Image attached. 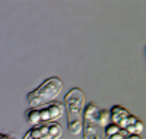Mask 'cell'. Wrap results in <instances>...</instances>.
<instances>
[{
  "label": "cell",
  "instance_id": "12",
  "mask_svg": "<svg viewBox=\"0 0 146 139\" xmlns=\"http://www.w3.org/2000/svg\"><path fill=\"white\" fill-rule=\"evenodd\" d=\"M124 139H140V135H127Z\"/></svg>",
  "mask_w": 146,
  "mask_h": 139
},
{
  "label": "cell",
  "instance_id": "4",
  "mask_svg": "<svg viewBox=\"0 0 146 139\" xmlns=\"http://www.w3.org/2000/svg\"><path fill=\"white\" fill-rule=\"evenodd\" d=\"M63 133L62 124L57 122H44L32 128L23 135L22 139H60Z\"/></svg>",
  "mask_w": 146,
  "mask_h": 139
},
{
  "label": "cell",
  "instance_id": "3",
  "mask_svg": "<svg viewBox=\"0 0 146 139\" xmlns=\"http://www.w3.org/2000/svg\"><path fill=\"white\" fill-rule=\"evenodd\" d=\"M98 106L95 103L85 104L83 108V116H82V132L83 139H107L104 133V128H101L100 123L96 122L98 116Z\"/></svg>",
  "mask_w": 146,
  "mask_h": 139
},
{
  "label": "cell",
  "instance_id": "5",
  "mask_svg": "<svg viewBox=\"0 0 146 139\" xmlns=\"http://www.w3.org/2000/svg\"><path fill=\"white\" fill-rule=\"evenodd\" d=\"M38 111H40L41 123H44V122H56L60 117H63V114H64V106L62 103L53 101V103L47 104V106L38 107Z\"/></svg>",
  "mask_w": 146,
  "mask_h": 139
},
{
  "label": "cell",
  "instance_id": "11",
  "mask_svg": "<svg viewBox=\"0 0 146 139\" xmlns=\"http://www.w3.org/2000/svg\"><path fill=\"white\" fill-rule=\"evenodd\" d=\"M0 139H16L15 135H10V133H0Z\"/></svg>",
  "mask_w": 146,
  "mask_h": 139
},
{
  "label": "cell",
  "instance_id": "7",
  "mask_svg": "<svg viewBox=\"0 0 146 139\" xmlns=\"http://www.w3.org/2000/svg\"><path fill=\"white\" fill-rule=\"evenodd\" d=\"M25 114H27V120H28L32 126H36V124H40V123H41L38 108H29V110H27Z\"/></svg>",
  "mask_w": 146,
  "mask_h": 139
},
{
  "label": "cell",
  "instance_id": "9",
  "mask_svg": "<svg viewBox=\"0 0 146 139\" xmlns=\"http://www.w3.org/2000/svg\"><path fill=\"white\" fill-rule=\"evenodd\" d=\"M124 130H126L129 135H140V133L143 132V122H142V120H137L136 123L130 124L129 128H126Z\"/></svg>",
  "mask_w": 146,
  "mask_h": 139
},
{
  "label": "cell",
  "instance_id": "13",
  "mask_svg": "<svg viewBox=\"0 0 146 139\" xmlns=\"http://www.w3.org/2000/svg\"><path fill=\"white\" fill-rule=\"evenodd\" d=\"M110 139H124V136H123V135H120V133H117V135H113Z\"/></svg>",
  "mask_w": 146,
  "mask_h": 139
},
{
  "label": "cell",
  "instance_id": "2",
  "mask_svg": "<svg viewBox=\"0 0 146 139\" xmlns=\"http://www.w3.org/2000/svg\"><path fill=\"white\" fill-rule=\"evenodd\" d=\"M63 90V82L60 78L53 76L44 81L38 88H35L32 92L28 94V104L31 108H38L42 106H47L60 95Z\"/></svg>",
  "mask_w": 146,
  "mask_h": 139
},
{
  "label": "cell",
  "instance_id": "6",
  "mask_svg": "<svg viewBox=\"0 0 146 139\" xmlns=\"http://www.w3.org/2000/svg\"><path fill=\"white\" fill-rule=\"evenodd\" d=\"M129 114H130L129 110L120 107V106H114L111 110H110V119H111V123H114L117 126H118V123L121 120H124Z\"/></svg>",
  "mask_w": 146,
  "mask_h": 139
},
{
  "label": "cell",
  "instance_id": "10",
  "mask_svg": "<svg viewBox=\"0 0 146 139\" xmlns=\"http://www.w3.org/2000/svg\"><path fill=\"white\" fill-rule=\"evenodd\" d=\"M120 132H121V129L118 128L117 124H114V123H110L108 126H105V128H104L105 138H111L113 135H117V133H120Z\"/></svg>",
  "mask_w": 146,
  "mask_h": 139
},
{
  "label": "cell",
  "instance_id": "8",
  "mask_svg": "<svg viewBox=\"0 0 146 139\" xmlns=\"http://www.w3.org/2000/svg\"><path fill=\"white\" fill-rule=\"evenodd\" d=\"M96 122L100 123L101 128H105L111 123V119H110V110H100L98 116H96Z\"/></svg>",
  "mask_w": 146,
  "mask_h": 139
},
{
  "label": "cell",
  "instance_id": "1",
  "mask_svg": "<svg viewBox=\"0 0 146 139\" xmlns=\"http://www.w3.org/2000/svg\"><path fill=\"white\" fill-rule=\"evenodd\" d=\"M63 106L67 114V129L72 135H79L82 132V116L86 104V98L80 88H72L66 94Z\"/></svg>",
  "mask_w": 146,
  "mask_h": 139
}]
</instances>
